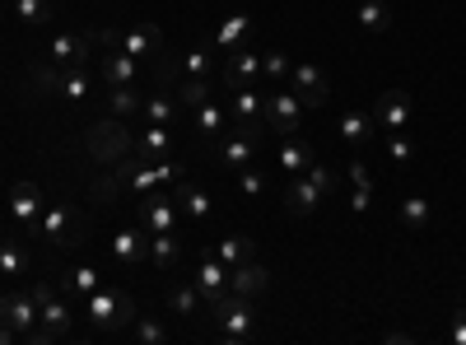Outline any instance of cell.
Segmentation results:
<instances>
[{
    "instance_id": "obj_1",
    "label": "cell",
    "mask_w": 466,
    "mask_h": 345,
    "mask_svg": "<svg viewBox=\"0 0 466 345\" xmlns=\"http://www.w3.org/2000/svg\"><path fill=\"white\" fill-rule=\"evenodd\" d=\"M84 313L99 332H126L135 322V298L122 294L116 285H99L89 298H84Z\"/></svg>"
},
{
    "instance_id": "obj_2",
    "label": "cell",
    "mask_w": 466,
    "mask_h": 345,
    "mask_svg": "<svg viewBox=\"0 0 466 345\" xmlns=\"http://www.w3.org/2000/svg\"><path fill=\"white\" fill-rule=\"evenodd\" d=\"M84 150L99 159V164H122V159L135 154V135L122 117H103L84 131Z\"/></svg>"
},
{
    "instance_id": "obj_3",
    "label": "cell",
    "mask_w": 466,
    "mask_h": 345,
    "mask_svg": "<svg viewBox=\"0 0 466 345\" xmlns=\"http://www.w3.org/2000/svg\"><path fill=\"white\" fill-rule=\"evenodd\" d=\"M210 317L220 322V332L238 345V341H252V327H256V308H252V298L247 294H233V289H224V294H215L210 298Z\"/></svg>"
},
{
    "instance_id": "obj_4",
    "label": "cell",
    "mask_w": 466,
    "mask_h": 345,
    "mask_svg": "<svg viewBox=\"0 0 466 345\" xmlns=\"http://www.w3.org/2000/svg\"><path fill=\"white\" fill-rule=\"evenodd\" d=\"M99 42H103V47H116V52L135 56V61H140V56H159V52H163V33H159L154 24H140V29H126V33L103 29Z\"/></svg>"
},
{
    "instance_id": "obj_5",
    "label": "cell",
    "mask_w": 466,
    "mask_h": 345,
    "mask_svg": "<svg viewBox=\"0 0 466 345\" xmlns=\"http://www.w3.org/2000/svg\"><path fill=\"white\" fill-rule=\"evenodd\" d=\"M38 234L65 247V243H80V238H84V220H80V211H75V205H42Z\"/></svg>"
},
{
    "instance_id": "obj_6",
    "label": "cell",
    "mask_w": 466,
    "mask_h": 345,
    "mask_svg": "<svg viewBox=\"0 0 466 345\" xmlns=\"http://www.w3.org/2000/svg\"><path fill=\"white\" fill-rule=\"evenodd\" d=\"M33 304H38V322L47 332H52V341H65L70 336V308L61 304V294L56 285H47V280H33Z\"/></svg>"
},
{
    "instance_id": "obj_7",
    "label": "cell",
    "mask_w": 466,
    "mask_h": 345,
    "mask_svg": "<svg viewBox=\"0 0 466 345\" xmlns=\"http://www.w3.org/2000/svg\"><path fill=\"white\" fill-rule=\"evenodd\" d=\"M262 122L271 131H280V135H298V126H303V99L294 94V89H280V94L266 99V117Z\"/></svg>"
},
{
    "instance_id": "obj_8",
    "label": "cell",
    "mask_w": 466,
    "mask_h": 345,
    "mask_svg": "<svg viewBox=\"0 0 466 345\" xmlns=\"http://www.w3.org/2000/svg\"><path fill=\"white\" fill-rule=\"evenodd\" d=\"M373 122H378L383 131H406L415 122V103L406 89H387V94L373 103Z\"/></svg>"
},
{
    "instance_id": "obj_9",
    "label": "cell",
    "mask_w": 466,
    "mask_h": 345,
    "mask_svg": "<svg viewBox=\"0 0 466 345\" xmlns=\"http://www.w3.org/2000/svg\"><path fill=\"white\" fill-rule=\"evenodd\" d=\"M42 192L33 187V182H14L10 187V215L19 220L23 234H38V220H42Z\"/></svg>"
},
{
    "instance_id": "obj_10",
    "label": "cell",
    "mask_w": 466,
    "mask_h": 345,
    "mask_svg": "<svg viewBox=\"0 0 466 345\" xmlns=\"http://www.w3.org/2000/svg\"><path fill=\"white\" fill-rule=\"evenodd\" d=\"M140 220H145L150 234H173V229H177V205H173V196L145 192V196H140Z\"/></svg>"
},
{
    "instance_id": "obj_11",
    "label": "cell",
    "mask_w": 466,
    "mask_h": 345,
    "mask_svg": "<svg viewBox=\"0 0 466 345\" xmlns=\"http://www.w3.org/2000/svg\"><path fill=\"white\" fill-rule=\"evenodd\" d=\"M262 75V52L256 47H233L229 52V65H224V89H247Z\"/></svg>"
},
{
    "instance_id": "obj_12",
    "label": "cell",
    "mask_w": 466,
    "mask_h": 345,
    "mask_svg": "<svg viewBox=\"0 0 466 345\" xmlns=\"http://www.w3.org/2000/svg\"><path fill=\"white\" fill-rule=\"evenodd\" d=\"M256 145H262V126H233V135L220 145V159L233 168H247L256 159Z\"/></svg>"
},
{
    "instance_id": "obj_13",
    "label": "cell",
    "mask_w": 466,
    "mask_h": 345,
    "mask_svg": "<svg viewBox=\"0 0 466 345\" xmlns=\"http://www.w3.org/2000/svg\"><path fill=\"white\" fill-rule=\"evenodd\" d=\"M289 89L303 99V108H322L326 103V75L317 71V65H289Z\"/></svg>"
},
{
    "instance_id": "obj_14",
    "label": "cell",
    "mask_w": 466,
    "mask_h": 345,
    "mask_svg": "<svg viewBox=\"0 0 466 345\" xmlns=\"http://www.w3.org/2000/svg\"><path fill=\"white\" fill-rule=\"evenodd\" d=\"M93 33H56L52 47H47V61H61V65H84L93 52Z\"/></svg>"
},
{
    "instance_id": "obj_15",
    "label": "cell",
    "mask_w": 466,
    "mask_h": 345,
    "mask_svg": "<svg viewBox=\"0 0 466 345\" xmlns=\"http://www.w3.org/2000/svg\"><path fill=\"white\" fill-rule=\"evenodd\" d=\"M262 117H266V99L256 94V84L233 89V99H229V122H233V126H262Z\"/></svg>"
},
{
    "instance_id": "obj_16",
    "label": "cell",
    "mask_w": 466,
    "mask_h": 345,
    "mask_svg": "<svg viewBox=\"0 0 466 345\" xmlns=\"http://www.w3.org/2000/svg\"><path fill=\"white\" fill-rule=\"evenodd\" d=\"M0 322H10V327L23 336L29 327H38V304H33V294H0Z\"/></svg>"
},
{
    "instance_id": "obj_17",
    "label": "cell",
    "mask_w": 466,
    "mask_h": 345,
    "mask_svg": "<svg viewBox=\"0 0 466 345\" xmlns=\"http://www.w3.org/2000/svg\"><path fill=\"white\" fill-rule=\"evenodd\" d=\"M229 289H233V294L256 298V294H266V289H271V271L252 257V262H243V266H233V271H229Z\"/></svg>"
},
{
    "instance_id": "obj_18",
    "label": "cell",
    "mask_w": 466,
    "mask_h": 345,
    "mask_svg": "<svg viewBox=\"0 0 466 345\" xmlns=\"http://www.w3.org/2000/svg\"><path fill=\"white\" fill-rule=\"evenodd\" d=\"M196 289H201V298L210 304L215 294H224L229 289V266L215 257V252H205V257H196Z\"/></svg>"
},
{
    "instance_id": "obj_19",
    "label": "cell",
    "mask_w": 466,
    "mask_h": 345,
    "mask_svg": "<svg viewBox=\"0 0 466 345\" xmlns=\"http://www.w3.org/2000/svg\"><path fill=\"white\" fill-rule=\"evenodd\" d=\"M112 257L122 262V266H135V262H145V257H150V238L140 234V229H122V234L112 238Z\"/></svg>"
},
{
    "instance_id": "obj_20",
    "label": "cell",
    "mask_w": 466,
    "mask_h": 345,
    "mask_svg": "<svg viewBox=\"0 0 466 345\" xmlns=\"http://www.w3.org/2000/svg\"><path fill=\"white\" fill-rule=\"evenodd\" d=\"M177 94H173V89H159V94L154 99H145V103H140V112H145V122L150 126H173V117H177Z\"/></svg>"
},
{
    "instance_id": "obj_21",
    "label": "cell",
    "mask_w": 466,
    "mask_h": 345,
    "mask_svg": "<svg viewBox=\"0 0 466 345\" xmlns=\"http://www.w3.org/2000/svg\"><path fill=\"white\" fill-rule=\"evenodd\" d=\"M317 205H322V192L313 187V177L289 182V192H285V211H289V215H313Z\"/></svg>"
},
{
    "instance_id": "obj_22",
    "label": "cell",
    "mask_w": 466,
    "mask_h": 345,
    "mask_svg": "<svg viewBox=\"0 0 466 345\" xmlns=\"http://www.w3.org/2000/svg\"><path fill=\"white\" fill-rule=\"evenodd\" d=\"M275 164L285 168V173H303V168L313 164V145L298 141V135H285V145L275 150Z\"/></svg>"
},
{
    "instance_id": "obj_23",
    "label": "cell",
    "mask_w": 466,
    "mask_h": 345,
    "mask_svg": "<svg viewBox=\"0 0 466 345\" xmlns=\"http://www.w3.org/2000/svg\"><path fill=\"white\" fill-rule=\"evenodd\" d=\"M150 262L159 271H173L182 262V238H177V229L173 234H150Z\"/></svg>"
},
{
    "instance_id": "obj_24",
    "label": "cell",
    "mask_w": 466,
    "mask_h": 345,
    "mask_svg": "<svg viewBox=\"0 0 466 345\" xmlns=\"http://www.w3.org/2000/svg\"><path fill=\"white\" fill-rule=\"evenodd\" d=\"M103 80H108V84H135V80H140V61L112 47V52L103 56Z\"/></svg>"
},
{
    "instance_id": "obj_25",
    "label": "cell",
    "mask_w": 466,
    "mask_h": 345,
    "mask_svg": "<svg viewBox=\"0 0 466 345\" xmlns=\"http://www.w3.org/2000/svg\"><path fill=\"white\" fill-rule=\"evenodd\" d=\"M247 38H252V19L247 14H229L220 24V33H215V47L233 52V47H247Z\"/></svg>"
},
{
    "instance_id": "obj_26",
    "label": "cell",
    "mask_w": 466,
    "mask_h": 345,
    "mask_svg": "<svg viewBox=\"0 0 466 345\" xmlns=\"http://www.w3.org/2000/svg\"><path fill=\"white\" fill-rule=\"evenodd\" d=\"M173 94H177V103H182V108H192V112H196L201 103H210L215 84H210V75H186V80H177Z\"/></svg>"
},
{
    "instance_id": "obj_27",
    "label": "cell",
    "mask_w": 466,
    "mask_h": 345,
    "mask_svg": "<svg viewBox=\"0 0 466 345\" xmlns=\"http://www.w3.org/2000/svg\"><path fill=\"white\" fill-rule=\"evenodd\" d=\"M168 150H173L168 126H145V135L135 141V154L140 159H168Z\"/></svg>"
},
{
    "instance_id": "obj_28",
    "label": "cell",
    "mask_w": 466,
    "mask_h": 345,
    "mask_svg": "<svg viewBox=\"0 0 466 345\" xmlns=\"http://www.w3.org/2000/svg\"><path fill=\"white\" fill-rule=\"evenodd\" d=\"M173 201H177V211L192 215V220H205V215H210V196H205L201 187H192V182H177Z\"/></svg>"
},
{
    "instance_id": "obj_29",
    "label": "cell",
    "mask_w": 466,
    "mask_h": 345,
    "mask_svg": "<svg viewBox=\"0 0 466 345\" xmlns=\"http://www.w3.org/2000/svg\"><path fill=\"white\" fill-rule=\"evenodd\" d=\"M215 257L233 271V266H243V262H252L256 252H252V238H243V234H229V238H220V247H215Z\"/></svg>"
},
{
    "instance_id": "obj_30",
    "label": "cell",
    "mask_w": 466,
    "mask_h": 345,
    "mask_svg": "<svg viewBox=\"0 0 466 345\" xmlns=\"http://www.w3.org/2000/svg\"><path fill=\"white\" fill-rule=\"evenodd\" d=\"M140 103H145V99L135 94V84H112V89H108V108H112V117H122V122L135 117Z\"/></svg>"
},
{
    "instance_id": "obj_31",
    "label": "cell",
    "mask_w": 466,
    "mask_h": 345,
    "mask_svg": "<svg viewBox=\"0 0 466 345\" xmlns=\"http://www.w3.org/2000/svg\"><path fill=\"white\" fill-rule=\"evenodd\" d=\"M168 304H173L177 317H196L205 298H201V289H196V280H192V285H173V289H168Z\"/></svg>"
},
{
    "instance_id": "obj_32",
    "label": "cell",
    "mask_w": 466,
    "mask_h": 345,
    "mask_svg": "<svg viewBox=\"0 0 466 345\" xmlns=\"http://www.w3.org/2000/svg\"><path fill=\"white\" fill-rule=\"evenodd\" d=\"M373 117H364V112H345L341 117V141H350V145H364V141H373Z\"/></svg>"
},
{
    "instance_id": "obj_33",
    "label": "cell",
    "mask_w": 466,
    "mask_h": 345,
    "mask_svg": "<svg viewBox=\"0 0 466 345\" xmlns=\"http://www.w3.org/2000/svg\"><path fill=\"white\" fill-rule=\"evenodd\" d=\"M29 271V252H23L19 238H5L0 243V275H23Z\"/></svg>"
},
{
    "instance_id": "obj_34",
    "label": "cell",
    "mask_w": 466,
    "mask_h": 345,
    "mask_svg": "<svg viewBox=\"0 0 466 345\" xmlns=\"http://www.w3.org/2000/svg\"><path fill=\"white\" fill-rule=\"evenodd\" d=\"M229 126V108H220V103H201L196 108V131L201 135H220Z\"/></svg>"
},
{
    "instance_id": "obj_35",
    "label": "cell",
    "mask_w": 466,
    "mask_h": 345,
    "mask_svg": "<svg viewBox=\"0 0 466 345\" xmlns=\"http://www.w3.org/2000/svg\"><path fill=\"white\" fill-rule=\"evenodd\" d=\"M429 220H434V205H429L425 196H406V201H401V224H406V229H425Z\"/></svg>"
},
{
    "instance_id": "obj_36",
    "label": "cell",
    "mask_w": 466,
    "mask_h": 345,
    "mask_svg": "<svg viewBox=\"0 0 466 345\" xmlns=\"http://www.w3.org/2000/svg\"><path fill=\"white\" fill-rule=\"evenodd\" d=\"M355 19H359V29H368V33H387L392 29V14L378 5V0H364Z\"/></svg>"
},
{
    "instance_id": "obj_37",
    "label": "cell",
    "mask_w": 466,
    "mask_h": 345,
    "mask_svg": "<svg viewBox=\"0 0 466 345\" xmlns=\"http://www.w3.org/2000/svg\"><path fill=\"white\" fill-rule=\"evenodd\" d=\"M29 84L38 89V94H61V71L52 61H38L33 71H29Z\"/></svg>"
},
{
    "instance_id": "obj_38",
    "label": "cell",
    "mask_w": 466,
    "mask_h": 345,
    "mask_svg": "<svg viewBox=\"0 0 466 345\" xmlns=\"http://www.w3.org/2000/svg\"><path fill=\"white\" fill-rule=\"evenodd\" d=\"M61 94L70 103H84L89 99V75H84V65H70V71L61 75Z\"/></svg>"
},
{
    "instance_id": "obj_39",
    "label": "cell",
    "mask_w": 466,
    "mask_h": 345,
    "mask_svg": "<svg viewBox=\"0 0 466 345\" xmlns=\"http://www.w3.org/2000/svg\"><path fill=\"white\" fill-rule=\"evenodd\" d=\"M99 285H103V280H99V271H93V266H75V271L65 275V289H75L80 298H89Z\"/></svg>"
},
{
    "instance_id": "obj_40",
    "label": "cell",
    "mask_w": 466,
    "mask_h": 345,
    "mask_svg": "<svg viewBox=\"0 0 466 345\" xmlns=\"http://www.w3.org/2000/svg\"><path fill=\"white\" fill-rule=\"evenodd\" d=\"M126 187H122V177H93V187H89V196H93V205H112L116 196H122Z\"/></svg>"
},
{
    "instance_id": "obj_41",
    "label": "cell",
    "mask_w": 466,
    "mask_h": 345,
    "mask_svg": "<svg viewBox=\"0 0 466 345\" xmlns=\"http://www.w3.org/2000/svg\"><path fill=\"white\" fill-rule=\"evenodd\" d=\"M14 14L23 19V24H47V19H52V5H47V0H14Z\"/></svg>"
},
{
    "instance_id": "obj_42",
    "label": "cell",
    "mask_w": 466,
    "mask_h": 345,
    "mask_svg": "<svg viewBox=\"0 0 466 345\" xmlns=\"http://www.w3.org/2000/svg\"><path fill=\"white\" fill-rule=\"evenodd\" d=\"M308 177H313V187H317L322 196H332V192L341 187V177H336V168H326V164H317V159H313V164H308Z\"/></svg>"
},
{
    "instance_id": "obj_43",
    "label": "cell",
    "mask_w": 466,
    "mask_h": 345,
    "mask_svg": "<svg viewBox=\"0 0 466 345\" xmlns=\"http://www.w3.org/2000/svg\"><path fill=\"white\" fill-rule=\"evenodd\" d=\"M182 65H186V75H210V71H215V52L192 47V52L182 56Z\"/></svg>"
},
{
    "instance_id": "obj_44",
    "label": "cell",
    "mask_w": 466,
    "mask_h": 345,
    "mask_svg": "<svg viewBox=\"0 0 466 345\" xmlns=\"http://www.w3.org/2000/svg\"><path fill=\"white\" fill-rule=\"evenodd\" d=\"M387 159H392V164H410V159H415V145L406 141L401 131H387Z\"/></svg>"
},
{
    "instance_id": "obj_45",
    "label": "cell",
    "mask_w": 466,
    "mask_h": 345,
    "mask_svg": "<svg viewBox=\"0 0 466 345\" xmlns=\"http://www.w3.org/2000/svg\"><path fill=\"white\" fill-rule=\"evenodd\" d=\"M262 75L266 80H289V56L285 52H266L262 56Z\"/></svg>"
},
{
    "instance_id": "obj_46",
    "label": "cell",
    "mask_w": 466,
    "mask_h": 345,
    "mask_svg": "<svg viewBox=\"0 0 466 345\" xmlns=\"http://www.w3.org/2000/svg\"><path fill=\"white\" fill-rule=\"evenodd\" d=\"M131 327H135V341H145V345H159L163 336H168V332H163L154 317H140V313H135V322H131Z\"/></svg>"
},
{
    "instance_id": "obj_47",
    "label": "cell",
    "mask_w": 466,
    "mask_h": 345,
    "mask_svg": "<svg viewBox=\"0 0 466 345\" xmlns=\"http://www.w3.org/2000/svg\"><path fill=\"white\" fill-rule=\"evenodd\" d=\"M238 182H243V192H247V196H262V192H266V177L256 173V168H243Z\"/></svg>"
},
{
    "instance_id": "obj_48",
    "label": "cell",
    "mask_w": 466,
    "mask_h": 345,
    "mask_svg": "<svg viewBox=\"0 0 466 345\" xmlns=\"http://www.w3.org/2000/svg\"><path fill=\"white\" fill-rule=\"evenodd\" d=\"M350 177H355V187H368V192H373V173H368L364 159H355V164H350Z\"/></svg>"
},
{
    "instance_id": "obj_49",
    "label": "cell",
    "mask_w": 466,
    "mask_h": 345,
    "mask_svg": "<svg viewBox=\"0 0 466 345\" xmlns=\"http://www.w3.org/2000/svg\"><path fill=\"white\" fill-rule=\"evenodd\" d=\"M350 205H355V215H364L368 205H373V192H368V187H355V196H350Z\"/></svg>"
},
{
    "instance_id": "obj_50",
    "label": "cell",
    "mask_w": 466,
    "mask_h": 345,
    "mask_svg": "<svg viewBox=\"0 0 466 345\" xmlns=\"http://www.w3.org/2000/svg\"><path fill=\"white\" fill-rule=\"evenodd\" d=\"M453 341H457V345H466V313H457V317H453Z\"/></svg>"
},
{
    "instance_id": "obj_51",
    "label": "cell",
    "mask_w": 466,
    "mask_h": 345,
    "mask_svg": "<svg viewBox=\"0 0 466 345\" xmlns=\"http://www.w3.org/2000/svg\"><path fill=\"white\" fill-rule=\"evenodd\" d=\"M14 336H19V332H14V327H10V322H0V345H10V341H14Z\"/></svg>"
}]
</instances>
